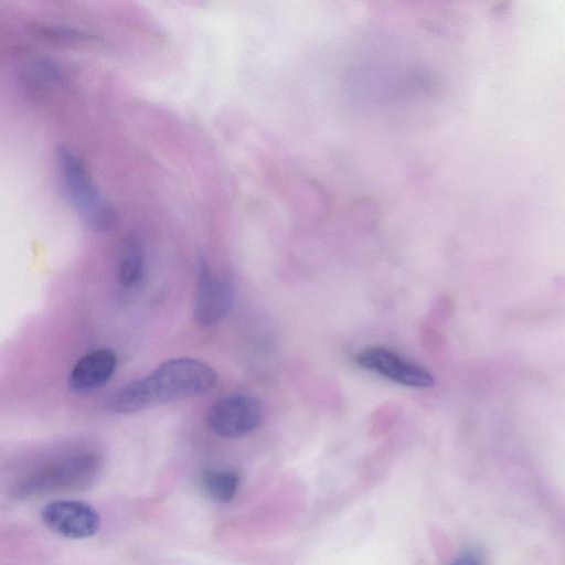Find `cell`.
Here are the masks:
<instances>
[{"label":"cell","instance_id":"6da1fadb","mask_svg":"<svg viewBox=\"0 0 565 565\" xmlns=\"http://www.w3.org/2000/svg\"><path fill=\"white\" fill-rule=\"evenodd\" d=\"M215 371L194 359L162 363L147 377L130 382L108 401L117 414H132L169 402L203 395L214 388Z\"/></svg>","mask_w":565,"mask_h":565},{"label":"cell","instance_id":"7a4b0ae2","mask_svg":"<svg viewBox=\"0 0 565 565\" xmlns=\"http://www.w3.org/2000/svg\"><path fill=\"white\" fill-rule=\"evenodd\" d=\"M103 458L96 451L66 454L32 469L12 487L17 498H30L90 487L99 476Z\"/></svg>","mask_w":565,"mask_h":565},{"label":"cell","instance_id":"3957f363","mask_svg":"<svg viewBox=\"0 0 565 565\" xmlns=\"http://www.w3.org/2000/svg\"><path fill=\"white\" fill-rule=\"evenodd\" d=\"M58 169L66 193L84 221L95 231H108L115 214L99 193L82 159L68 147L57 151Z\"/></svg>","mask_w":565,"mask_h":565},{"label":"cell","instance_id":"277c9868","mask_svg":"<svg viewBox=\"0 0 565 565\" xmlns=\"http://www.w3.org/2000/svg\"><path fill=\"white\" fill-rule=\"evenodd\" d=\"M264 407L249 395H232L214 403L206 415L209 427L227 438L245 436L262 425Z\"/></svg>","mask_w":565,"mask_h":565},{"label":"cell","instance_id":"5b68a950","mask_svg":"<svg viewBox=\"0 0 565 565\" xmlns=\"http://www.w3.org/2000/svg\"><path fill=\"white\" fill-rule=\"evenodd\" d=\"M354 360L362 369L402 385L423 388L430 387L435 383L433 375L426 369L385 347L364 348L355 354Z\"/></svg>","mask_w":565,"mask_h":565},{"label":"cell","instance_id":"8992f818","mask_svg":"<svg viewBox=\"0 0 565 565\" xmlns=\"http://www.w3.org/2000/svg\"><path fill=\"white\" fill-rule=\"evenodd\" d=\"M41 519L54 533L73 540L93 536L100 525L96 509L81 500L51 501L43 507Z\"/></svg>","mask_w":565,"mask_h":565},{"label":"cell","instance_id":"52a82bcc","mask_svg":"<svg viewBox=\"0 0 565 565\" xmlns=\"http://www.w3.org/2000/svg\"><path fill=\"white\" fill-rule=\"evenodd\" d=\"M233 298L230 281L212 274L201 262L194 309L198 323L209 327L223 320L232 309Z\"/></svg>","mask_w":565,"mask_h":565},{"label":"cell","instance_id":"ba28073f","mask_svg":"<svg viewBox=\"0 0 565 565\" xmlns=\"http://www.w3.org/2000/svg\"><path fill=\"white\" fill-rule=\"evenodd\" d=\"M117 365L116 354L108 349H98L83 355L73 366L68 384L76 393H87L105 385Z\"/></svg>","mask_w":565,"mask_h":565},{"label":"cell","instance_id":"9c48e42d","mask_svg":"<svg viewBox=\"0 0 565 565\" xmlns=\"http://www.w3.org/2000/svg\"><path fill=\"white\" fill-rule=\"evenodd\" d=\"M143 275V254L141 246L134 239H127L120 248L117 276L121 286L135 287Z\"/></svg>","mask_w":565,"mask_h":565},{"label":"cell","instance_id":"30bf717a","mask_svg":"<svg viewBox=\"0 0 565 565\" xmlns=\"http://www.w3.org/2000/svg\"><path fill=\"white\" fill-rule=\"evenodd\" d=\"M239 478L232 471H210L203 477V488L209 498L216 502H230L236 493Z\"/></svg>","mask_w":565,"mask_h":565},{"label":"cell","instance_id":"8fae6325","mask_svg":"<svg viewBox=\"0 0 565 565\" xmlns=\"http://www.w3.org/2000/svg\"><path fill=\"white\" fill-rule=\"evenodd\" d=\"M449 565H482V559L478 552L469 548L459 553Z\"/></svg>","mask_w":565,"mask_h":565}]
</instances>
